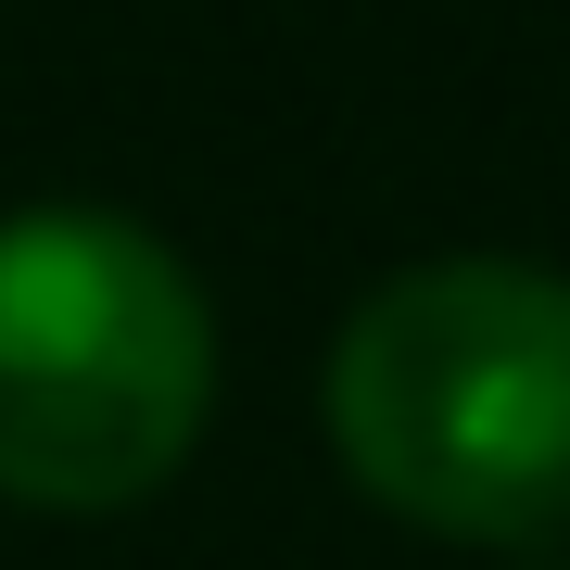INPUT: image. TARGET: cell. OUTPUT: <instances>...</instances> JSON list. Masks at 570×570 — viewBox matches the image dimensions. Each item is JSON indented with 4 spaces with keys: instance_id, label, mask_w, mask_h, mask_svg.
I'll return each mask as SVG.
<instances>
[{
    "instance_id": "cell-1",
    "label": "cell",
    "mask_w": 570,
    "mask_h": 570,
    "mask_svg": "<svg viewBox=\"0 0 570 570\" xmlns=\"http://www.w3.org/2000/svg\"><path fill=\"white\" fill-rule=\"evenodd\" d=\"M330 444L393 520L444 546L570 532V279L444 254L381 279L330 343Z\"/></svg>"
},
{
    "instance_id": "cell-2",
    "label": "cell",
    "mask_w": 570,
    "mask_h": 570,
    "mask_svg": "<svg viewBox=\"0 0 570 570\" xmlns=\"http://www.w3.org/2000/svg\"><path fill=\"white\" fill-rule=\"evenodd\" d=\"M216 406L204 279L115 204L0 216V494L102 520L178 482Z\"/></svg>"
}]
</instances>
